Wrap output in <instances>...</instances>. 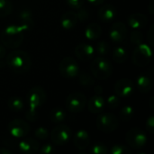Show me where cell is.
I'll list each match as a JSON object with an SVG mask.
<instances>
[{
	"label": "cell",
	"mask_w": 154,
	"mask_h": 154,
	"mask_svg": "<svg viewBox=\"0 0 154 154\" xmlns=\"http://www.w3.org/2000/svg\"><path fill=\"white\" fill-rule=\"evenodd\" d=\"M6 64L13 72L16 74H23L31 69L32 60L26 51L14 50L7 55Z\"/></svg>",
	"instance_id": "obj_1"
},
{
	"label": "cell",
	"mask_w": 154,
	"mask_h": 154,
	"mask_svg": "<svg viewBox=\"0 0 154 154\" xmlns=\"http://www.w3.org/2000/svg\"><path fill=\"white\" fill-rule=\"evenodd\" d=\"M47 99V95L45 90L35 86L32 88L27 94V104L29 109L26 112V119L30 122H34L37 118V108L43 106Z\"/></svg>",
	"instance_id": "obj_2"
},
{
	"label": "cell",
	"mask_w": 154,
	"mask_h": 154,
	"mask_svg": "<svg viewBox=\"0 0 154 154\" xmlns=\"http://www.w3.org/2000/svg\"><path fill=\"white\" fill-rule=\"evenodd\" d=\"M23 32H25V30L20 24H11L6 26L5 29H3L0 34V39L3 45L10 49L18 48L23 41Z\"/></svg>",
	"instance_id": "obj_3"
},
{
	"label": "cell",
	"mask_w": 154,
	"mask_h": 154,
	"mask_svg": "<svg viewBox=\"0 0 154 154\" xmlns=\"http://www.w3.org/2000/svg\"><path fill=\"white\" fill-rule=\"evenodd\" d=\"M90 70L96 79L99 80H106L112 75L113 66L106 58L99 56L91 62Z\"/></svg>",
	"instance_id": "obj_4"
},
{
	"label": "cell",
	"mask_w": 154,
	"mask_h": 154,
	"mask_svg": "<svg viewBox=\"0 0 154 154\" xmlns=\"http://www.w3.org/2000/svg\"><path fill=\"white\" fill-rule=\"evenodd\" d=\"M96 125L99 131L105 134H111L117 129L119 125V121L114 114L104 113L97 116Z\"/></svg>",
	"instance_id": "obj_5"
},
{
	"label": "cell",
	"mask_w": 154,
	"mask_h": 154,
	"mask_svg": "<svg viewBox=\"0 0 154 154\" xmlns=\"http://www.w3.org/2000/svg\"><path fill=\"white\" fill-rule=\"evenodd\" d=\"M152 47L146 43L138 44L133 54V62L137 67H144L147 66L152 61Z\"/></svg>",
	"instance_id": "obj_6"
},
{
	"label": "cell",
	"mask_w": 154,
	"mask_h": 154,
	"mask_svg": "<svg viewBox=\"0 0 154 154\" xmlns=\"http://www.w3.org/2000/svg\"><path fill=\"white\" fill-rule=\"evenodd\" d=\"M148 141V137L145 132L138 127L130 129L126 134V142L130 147L134 150L143 149Z\"/></svg>",
	"instance_id": "obj_7"
},
{
	"label": "cell",
	"mask_w": 154,
	"mask_h": 154,
	"mask_svg": "<svg viewBox=\"0 0 154 154\" xmlns=\"http://www.w3.org/2000/svg\"><path fill=\"white\" fill-rule=\"evenodd\" d=\"M87 105V97L81 92H73L66 98L67 109L71 113H79L83 111Z\"/></svg>",
	"instance_id": "obj_8"
},
{
	"label": "cell",
	"mask_w": 154,
	"mask_h": 154,
	"mask_svg": "<svg viewBox=\"0 0 154 154\" xmlns=\"http://www.w3.org/2000/svg\"><path fill=\"white\" fill-rule=\"evenodd\" d=\"M72 136V130L65 125H60L53 128L51 133V139L56 145H64Z\"/></svg>",
	"instance_id": "obj_9"
},
{
	"label": "cell",
	"mask_w": 154,
	"mask_h": 154,
	"mask_svg": "<svg viewBox=\"0 0 154 154\" xmlns=\"http://www.w3.org/2000/svg\"><path fill=\"white\" fill-rule=\"evenodd\" d=\"M60 72L66 79H72L79 75V65L72 57H65L60 63Z\"/></svg>",
	"instance_id": "obj_10"
},
{
	"label": "cell",
	"mask_w": 154,
	"mask_h": 154,
	"mask_svg": "<svg viewBox=\"0 0 154 154\" xmlns=\"http://www.w3.org/2000/svg\"><path fill=\"white\" fill-rule=\"evenodd\" d=\"M8 131L14 138H23L30 132V126L23 119H14L8 125Z\"/></svg>",
	"instance_id": "obj_11"
},
{
	"label": "cell",
	"mask_w": 154,
	"mask_h": 154,
	"mask_svg": "<svg viewBox=\"0 0 154 154\" xmlns=\"http://www.w3.org/2000/svg\"><path fill=\"white\" fill-rule=\"evenodd\" d=\"M134 84L129 79H122L116 81L115 85V92L119 97H129L134 94Z\"/></svg>",
	"instance_id": "obj_12"
},
{
	"label": "cell",
	"mask_w": 154,
	"mask_h": 154,
	"mask_svg": "<svg viewBox=\"0 0 154 154\" xmlns=\"http://www.w3.org/2000/svg\"><path fill=\"white\" fill-rule=\"evenodd\" d=\"M127 35V27L123 22L115 23L109 31V36L114 42H122L125 40Z\"/></svg>",
	"instance_id": "obj_13"
},
{
	"label": "cell",
	"mask_w": 154,
	"mask_h": 154,
	"mask_svg": "<svg viewBox=\"0 0 154 154\" xmlns=\"http://www.w3.org/2000/svg\"><path fill=\"white\" fill-rule=\"evenodd\" d=\"M96 53L95 48L88 43H80L75 48V55L82 61L90 60Z\"/></svg>",
	"instance_id": "obj_14"
},
{
	"label": "cell",
	"mask_w": 154,
	"mask_h": 154,
	"mask_svg": "<svg viewBox=\"0 0 154 154\" xmlns=\"http://www.w3.org/2000/svg\"><path fill=\"white\" fill-rule=\"evenodd\" d=\"M73 143L79 151L87 150L90 143V136L88 133L85 130H79L73 137Z\"/></svg>",
	"instance_id": "obj_15"
},
{
	"label": "cell",
	"mask_w": 154,
	"mask_h": 154,
	"mask_svg": "<svg viewBox=\"0 0 154 154\" xmlns=\"http://www.w3.org/2000/svg\"><path fill=\"white\" fill-rule=\"evenodd\" d=\"M147 23H148L147 17L143 14H141V13L132 14L127 18L128 25L134 30H140V29L144 28Z\"/></svg>",
	"instance_id": "obj_16"
},
{
	"label": "cell",
	"mask_w": 154,
	"mask_h": 154,
	"mask_svg": "<svg viewBox=\"0 0 154 154\" xmlns=\"http://www.w3.org/2000/svg\"><path fill=\"white\" fill-rule=\"evenodd\" d=\"M88 109L92 114H99L103 112L106 106V100L101 95L93 96L88 102Z\"/></svg>",
	"instance_id": "obj_17"
},
{
	"label": "cell",
	"mask_w": 154,
	"mask_h": 154,
	"mask_svg": "<svg viewBox=\"0 0 154 154\" xmlns=\"http://www.w3.org/2000/svg\"><path fill=\"white\" fill-rule=\"evenodd\" d=\"M18 148L22 153L33 154L39 151V143L32 138H26L19 142Z\"/></svg>",
	"instance_id": "obj_18"
},
{
	"label": "cell",
	"mask_w": 154,
	"mask_h": 154,
	"mask_svg": "<svg viewBox=\"0 0 154 154\" xmlns=\"http://www.w3.org/2000/svg\"><path fill=\"white\" fill-rule=\"evenodd\" d=\"M136 86H137L138 90L142 93L150 92L153 86V82H152V79L151 75H149L148 73H142L137 78Z\"/></svg>",
	"instance_id": "obj_19"
},
{
	"label": "cell",
	"mask_w": 154,
	"mask_h": 154,
	"mask_svg": "<svg viewBox=\"0 0 154 154\" xmlns=\"http://www.w3.org/2000/svg\"><path fill=\"white\" fill-rule=\"evenodd\" d=\"M116 14V8L111 4H106L98 10V18L103 22H109L113 20Z\"/></svg>",
	"instance_id": "obj_20"
},
{
	"label": "cell",
	"mask_w": 154,
	"mask_h": 154,
	"mask_svg": "<svg viewBox=\"0 0 154 154\" xmlns=\"http://www.w3.org/2000/svg\"><path fill=\"white\" fill-rule=\"evenodd\" d=\"M78 16L77 13L74 11H68L63 14L60 19V24L63 29L65 30H70L73 29L77 23H78Z\"/></svg>",
	"instance_id": "obj_21"
},
{
	"label": "cell",
	"mask_w": 154,
	"mask_h": 154,
	"mask_svg": "<svg viewBox=\"0 0 154 154\" xmlns=\"http://www.w3.org/2000/svg\"><path fill=\"white\" fill-rule=\"evenodd\" d=\"M19 19H20V25H22L25 31L30 30L34 24L32 14L29 9L21 10L19 13Z\"/></svg>",
	"instance_id": "obj_22"
},
{
	"label": "cell",
	"mask_w": 154,
	"mask_h": 154,
	"mask_svg": "<svg viewBox=\"0 0 154 154\" xmlns=\"http://www.w3.org/2000/svg\"><path fill=\"white\" fill-rule=\"evenodd\" d=\"M102 34V29L101 26L97 23H90L87 26L85 30V36L87 39L90 41H95L98 39Z\"/></svg>",
	"instance_id": "obj_23"
},
{
	"label": "cell",
	"mask_w": 154,
	"mask_h": 154,
	"mask_svg": "<svg viewBox=\"0 0 154 154\" xmlns=\"http://www.w3.org/2000/svg\"><path fill=\"white\" fill-rule=\"evenodd\" d=\"M7 106L12 112H21L24 107V102L20 97H12L8 100Z\"/></svg>",
	"instance_id": "obj_24"
},
{
	"label": "cell",
	"mask_w": 154,
	"mask_h": 154,
	"mask_svg": "<svg viewBox=\"0 0 154 154\" xmlns=\"http://www.w3.org/2000/svg\"><path fill=\"white\" fill-rule=\"evenodd\" d=\"M112 57H113V60L116 63L122 64V63L126 61L128 54H127V51L125 48L118 46V47H116L114 49L113 53H112Z\"/></svg>",
	"instance_id": "obj_25"
},
{
	"label": "cell",
	"mask_w": 154,
	"mask_h": 154,
	"mask_svg": "<svg viewBox=\"0 0 154 154\" xmlns=\"http://www.w3.org/2000/svg\"><path fill=\"white\" fill-rule=\"evenodd\" d=\"M66 118V112L60 107L52 109L50 113V119L54 124H60Z\"/></svg>",
	"instance_id": "obj_26"
},
{
	"label": "cell",
	"mask_w": 154,
	"mask_h": 154,
	"mask_svg": "<svg viewBox=\"0 0 154 154\" xmlns=\"http://www.w3.org/2000/svg\"><path fill=\"white\" fill-rule=\"evenodd\" d=\"M79 81L80 85H82L85 88H90L95 83L94 79L87 72L79 73Z\"/></svg>",
	"instance_id": "obj_27"
},
{
	"label": "cell",
	"mask_w": 154,
	"mask_h": 154,
	"mask_svg": "<svg viewBox=\"0 0 154 154\" xmlns=\"http://www.w3.org/2000/svg\"><path fill=\"white\" fill-rule=\"evenodd\" d=\"M13 5L10 0H0V17H5L12 13Z\"/></svg>",
	"instance_id": "obj_28"
},
{
	"label": "cell",
	"mask_w": 154,
	"mask_h": 154,
	"mask_svg": "<svg viewBox=\"0 0 154 154\" xmlns=\"http://www.w3.org/2000/svg\"><path fill=\"white\" fill-rule=\"evenodd\" d=\"M95 51H96V52L99 56L105 57V56H106L109 53V51H110V46H109V44L106 41H100L97 44V47L95 48Z\"/></svg>",
	"instance_id": "obj_29"
},
{
	"label": "cell",
	"mask_w": 154,
	"mask_h": 154,
	"mask_svg": "<svg viewBox=\"0 0 154 154\" xmlns=\"http://www.w3.org/2000/svg\"><path fill=\"white\" fill-rule=\"evenodd\" d=\"M134 115V109L133 106H126L125 107L122 108V110L120 111V118L124 121H129L133 118Z\"/></svg>",
	"instance_id": "obj_30"
},
{
	"label": "cell",
	"mask_w": 154,
	"mask_h": 154,
	"mask_svg": "<svg viewBox=\"0 0 154 154\" xmlns=\"http://www.w3.org/2000/svg\"><path fill=\"white\" fill-rule=\"evenodd\" d=\"M110 152L111 154H132V150L125 145L116 144L111 148Z\"/></svg>",
	"instance_id": "obj_31"
},
{
	"label": "cell",
	"mask_w": 154,
	"mask_h": 154,
	"mask_svg": "<svg viewBox=\"0 0 154 154\" xmlns=\"http://www.w3.org/2000/svg\"><path fill=\"white\" fill-rule=\"evenodd\" d=\"M89 152L93 154H107L108 148L103 143H96L90 148Z\"/></svg>",
	"instance_id": "obj_32"
},
{
	"label": "cell",
	"mask_w": 154,
	"mask_h": 154,
	"mask_svg": "<svg viewBox=\"0 0 154 154\" xmlns=\"http://www.w3.org/2000/svg\"><path fill=\"white\" fill-rule=\"evenodd\" d=\"M130 40L134 44L138 45L140 43H143V34L142 32H140V30H134L131 33Z\"/></svg>",
	"instance_id": "obj_33"
},
{
	"label": "cell",
	"mask_w": 154,
	"mask_h": 154,
	"mask_svg": "<svg viewBox=\"0 0 154 154\" xmlns=\"http://www.w3.org/2000/svg\"><path fill=\"white\" fill-rule=\"evenodd\" d=\"M106 104H107L108 108H110V109H116V108H117L119 106V105H120L119 97L116 96V95L109 96V97L106 100Z\"/></svg>",
	"instance_id": "obj_34"
},
{
	"label": "cell",
	"mask_w": 154,
	"mask_h": 154,
	"mask_svg": "<svg viewBox=\"0 0 154 154\" xmlns=\"http://www.w3.org/2000/svg\"><path fill=\"white\" fill-rule=\"evenodd\" d=\"M34 135L37 139H40V140H45L48 138L49 136V132L46 128L44 127H39L35 130L34 132Z\"/></svg>",
	"instance_id": "obj_35"
},
{
	"label": "cell",
	"mask_w": 154,
	"mask_h": 154,
	"mask_svg": "<svg viewBox=\"0 0 154 154\" xmlns=\"http://www.w3.org/2000/svg\"><path fill=\"white\" fill-rule=\"evenodd\" d=\"M79 10L78 13H77L78 19H79V21H82V22L88 20V17H89V13H88V9H87V8H82V6H81L80 8H79Z\"/></svg>",
	"instance_id": "obj_36"
},
{
	"label": "cell",
	"mask_w": 154,
	"mask_h": 154,
	"mask_svg": "<svg viewBox=\"0 0 154 154\" xmlns=\"http://www.w3.org/2000/svg\"><path fill=\"white\" fill-rule=\"evenodd\" d=\"M67 4L73 9H79L83 5L84 0H66Z\"/></svg>",
	"instance_id": "obj_37"
},
{
	"label": "cell",
	"mask_w": 154,
	"mask_h": 154,
	"mask_svg": "<svg viewBox=\"0 0 154 154\" xmlns=\"http://www.w3.org/2000/svg\"><path fill=\"white\" fill-rule=\"evenodd\" d=\"M55 152L54 147L51 144H45L40 149V153L42 154H51Z\"/></svg>",
	"instance_id": "obj_38"
},
{
	"label": "cell",
	"mask_w": 154,
	"mask_h": 154,
	"mask_svg": "<svg viewBox=\"0 0 154 154\" xmlns=\"http://www.w3.org/2000/svg\"><path fill=\"white\" fill-rule=\"evenodd\" d=\"M146 128H147V131L150 133V134H153L154 133V116H151L147 121H146Z\"/></svg>",
	"instance_id": "obj_39"
},
{
	"label": "cell",
	"mask_w": 154,
	"mask_h": 154,
	"mask_svg": "<svg viewBox=\"0 0 154 154\" xmlns=\"http://www.w3.org/2000/svg\"><path fill=\"white\" fill-rule=\"evenodd\" d=\"M153 25H152L150 27V30L148 32V34H147V38H148V42H149V45L151 47L153 46V38H154V32H153Z\"/></svg>",
	"instance_id": "obj_40"
},
{
	"label": "cell",
	"mask_w": 154,
	"mask_h": 154,
	"mask_svg": "<svg viewBox=\"0 0 154 154\" xmlns=\"http://www.w3.org/2000/svg\"><path fill=\"white\" fill-rule=\"evenodd\" d=\"M88 1L93 5H102L105 0H88Z\"/></svg>",
	"instance_id": "obj_41"
},
{
	"label": "cell",
	"mask_w": 154,
	"mask_h": 154,
	"mask_svg": "<svg viewBox=\"0 0 154 154\" xmlns=\"http://www.w3.org/2000/svg\"><path fill=\"white\" fill-rule=\"evenodd\" d=\"M12 151L6 149V148H4V147H0V154H12Z\"/></svg>",
	"instance_id": "obj_42"
},
{
	"label": "cell",
	"mask_w": 154,
	"mask_h": 154,
	"mask_svg": "<svg viewBox=\"0 0 154 154\" xmlns=\"http://www.w3.org/2000/svg\"><path fill=\"white\" fill-rule=\"evenodd\" d=\"M5 55V49L3 46V44L0 43V59H2Z\"/></svg>",
	"instance_id": "obj_43"
},
{
	"label": "cell",
	"mask_w": 154,
	"mask_h": 154,
	"mask_svg": "<svg viewBox=\"0 0 154 154\" xmlns=\"http://www.w3.org/2000/svg\"><path fill=\"white\" fill-rule=\"evenodd\" d=\"M94 91L97 93V95H100V94L103 92V88H102L101 86H97V87L95 88V90H94Z\"/></svg>",
	"instance_id": "obj_44"
},
{
	"label": "cell",
	"mask_w": 154,
	"mask_h": 154,
	"mask_svg": "<svg viewBox=\"0 0 154 154\" xmlns=\"http://www.w3.org/2000/svg\"><path fill=\"white\" fill-rule=\"evenodd\" d=\"M149 10H150V13L152 14H153V2L151 1L150 2V5H149Z\"/></svg>",
	"instance_id": "obj_45"
},
{
	"label": "cell",
	"mask_w": 154,
	"mask_h": 154,
	"mask_svg": "<svg viewBox=\"0 0 154 154\" xmlns=\"http://www.w3.org/2000/svg\"><path fill=\"white\" fill-rule=\"evenodd\" d=\"M152 104H153V97H152V98H151V100H150V106H151V107L153 109L154 107H153V106H152Z\"/></svg>",
	"instance_id": "obj_46"
}]
</instances>
